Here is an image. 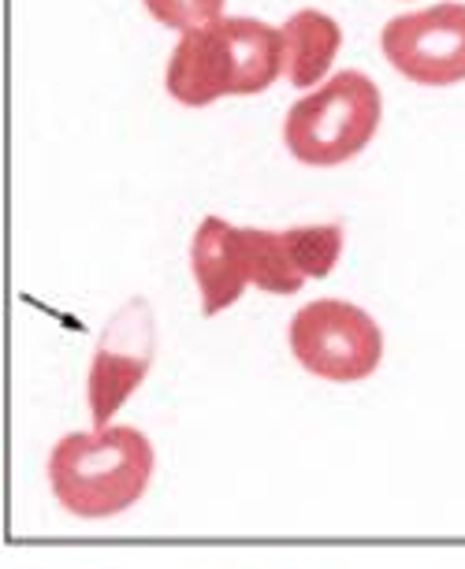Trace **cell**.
Here are the masks:
<instances>
[{"label":"cell","mask_w":465,"mask_h":569,"mask_svg":"<svg viewBox=\"0 0 465 569\" xmlns=\"http://www.w3.org/2000/svg\"><path fill=\"white\" fill-rule=\"evenodd\" d=\"M154 472L157 450L135 425L68 432L52 443L46 461L52 499L82 521H108L138 507Z\"/></svg>","instance_id":"obj_1"},{"label":"cell","mask_w":465,"mask_h":569,"mask_svg":"<svg viewBox=\"0 0 465 569\" xmlns=\"http://www.w3.org/2000/svg\"><path fill=\"white\" fill-rule=\"evenodd\" d=\"M284 74V30L250 16H224L194 27L171 49L165 86L187 109L220 98H254Z\"/></svg>","instance_id":"obj_2"},{"label":"cell","mask_w":465,"mask_h":569,"mask_svg":"<svg viewBox=\"0 0 465 569\" xmlns=\"http://www.w3.org/2000/svg\"><path fill=\"white\" fill-rule=\"evenodd\" d=\"M380 116V86L365 71H339L290 104L284 120V146L309 168L346 164L376 138Z\"/></svg>","instance_id":"obj_3"},{"label":"cell","mask_w":465,"mask_h":569,"mask_svg":"<svg viewBox=\"0 0 465 569\" xmlns=\"http://www.w3.org/2000/svg\"><path fill=\"white\" fill-rule=\"evenodd\" d=\"M287 342L301 369L328 383H362L384 361V331L376 317L346 298L301 306L290 317Z\"/></svg>","instance_id":"obj_4"},{"label":"cell","mask_w":465,"mask_h":569,"mask_svg":"<svg viewBox=\"0 0 465 569\" xmlns=\"http://www.w3.org/2000/svg\"><path fill=\"white\" fill-rule=\"evenodd\" d=\"M157 358V317L146 298L127 302L108 317V325L97 336L90 372H86V406H90L93 428L116 421V413L131 402V395L142 388Z\"/></svg>","instance_id":"obj_5"},{"label":"cell","mask_w":465,"mask_h":569,"mask_svg":"<svg viewBox=\"0 0 465 569\" xmlns=\"http://www.w3.org/2000/svg\"><path fill=\"white\" fill-rule=\"evenodd\" d=\"M387 63L417 86H458L465 82V4L421 8V12L387 19L380 30Z\"/></svg>","instance_id":"obj_6"},{"label":"cell","mask_w":465,"mask_h":569,"mask_svg":"<svg viewBox=\"0 0 465 569\" xmlns=\"http://www.w3.org/2000/svg\"><path fill=\"white\" fill-rule=\"evenodd\" d=\"M190 272L201 295V313L220 317L250 287V257H246V228L220 217H205L190 242Z\"/></svg>","instance_id":"obj_7"},{"label":"cell","mask_w":465,"mask_h":569,"mask_svg":"<svg viewBox=\"0 0 465 569\" xmlns=\"http://www.w3.org/2000/svg\"><path fill=\"white\" fill-rule=\"evenodd\" d=\"M284 74L298 90H317L328 74L335 52L343 46V30L328 12L301 8L284 27Z\"/></svg>","instance_id":"obj_8"},{"label":"cell","mask_w":465,"mask_h":569,"mask_svg":"<svg viewBox=\"0 0 465 569\" xmlns=\"http://www.w3.org/2000/svg\"><path fill=\"white\" fill-rule=\"evenodd\" d=\"M246 257H250V287L265 295H298L306 287V276L298 272V261L290 253L287 231L246 228Z\"/></svg>","instance_id":"obj_9"},{"label":"cell","mask_w":465,"mask_h":569,"mask_svg":"<svg viewBox=\"0 0 465 569\" xmlns=\"http://www.w3.org/2000/svg\"><path fill=\"white\" fill-rule=\"evenodd\" d=\"M142 4L160 27L179 30V34L224 19V0H142Z\"/></svg>","instance_id":"obj_10"}]
</instances>
